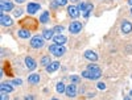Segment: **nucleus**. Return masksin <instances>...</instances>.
I'll list each match as a JSON object with an SVG mask.
<instances>
[{
  "label": "nucleus",
  "instance_id": "obj_1",
  "mask_svg": "<svg viewBox=\"0 0 132 100\" xmlns=\"http://www.w3.org/2000/svg\"><path fill=\"white\" fill-rule=\"evenodd\" d=\"M82 76L86 78V79L96 80L102 76V71L101 70H85V71H82Z\"/></svg>",
  "mask_w": 132,
  "mask_h": 100
},
{
  "label": "nucleus",
  "instance_id": "obj_2",
  "mask_svg": "<svg viewBox=\"0 0 132 100\" xmlns=\"http://www.w3.org/2000/svg\"><path fill=\"white\" fill-rule=\"evenodd\" d=\"M49 51L54 55V57H62L65 54L66 49L62 46V45H58V43H54V45H50L49 46Z\"/></svg>",
  "mask_w": 132,
  "mask_h": 100
},
{
  "label": "nucleus",
  "instance_id": "obj_3",
  "mask_svg": "<svg viewBox=\"0 0 132 100\" xmlns=\"http://www.w3.org/2000/svg\"><path fill=\"white\" fill-rule=\"evenodd\" d=\"M44 45H45V38L42 36H35L32 37L30 40V46L35 48V49H41Z\"/></svg>",
  "mask_w": 132,
  "mask_h": 100
},
{
  "label": "nucleus",
  "instance_id": "obj_4",
  "mask_svg": "<svg viewBox=\"0 0 132 100\" xmlns=\"http://www.w3.org/2000/svg\"><path fill=\"white\" fill-rule=\"evenodd\" d=\"M0 9H2V12H8V11H12L13 9V3L9 2V0H2V3H0Z\"/></svg>",
  "mask_w": 132,
  "mask_h": 100
},
{
  "label": "nucleus",
  "instance_id": "obj_5",
  "mask_svg": "<svg viewBox=\"0 0 132 100\" xmlns=\"http://www.w3.org/2000/svg\"><path fill=\"white\" fill-rule=\"evenodd\" d=\"M81 30H82V24L78 23V21H74V23H71L69 25V32L71 34H77V33H79Z\"/></svg>",
  "mask_w": 132,
  "mask_h": 100
},
{
  "label": "nucleus",
  "instance_id": "obj_6",
  "mask_svg": "<svg viewBox=\"0 0 132 100\" xmlns=\"http://www.w3.org/2000/svg\"><path fill=\"white\" fill-rule=\"evenodd\" d=\"M0 21H2V25L3 26H12L13 25V20L11 16L5 15V13H2V19H0Z\"/></svg>",
  "mask_w": 132,
  "mask_h": 100
},
{
  "label": "nucleus",
  "instance_id": "obj_7",
  "mask_svg": "<svg viewBox=\"0 0 132 100\" xmlns=\"http://www.w3.org/2000/svg\"><path fill=\"white\" fill-rule=\"evenodd\" d=\"M65 94L68 95L69 97H75V96H77V87H75V84L70 83L68 87H66V91H65Z\"/></svg>",
  "mask_w": 132,
  "mask_h": 100
},
{
  "label": "nucleus",
  "instance_id": "obj_8",
  "mask_svg": "<svg viewBox=\"0 0 132 100\" xmlns=\"http://www.w3.org/2000/svg\"><path fill=\"white\" fill-rule=\"evenodd\" d=\"M68 12H69V15H70L73 19H78V16H79V9H78V7H75V5H73V4H70V5L68 7Z\"/></svg>",
  "mask_w": 132,
  "mask_h": 100
},
{
  "label": "nucleus",
  "instance_id": "obj_9",
  "mask_svg": "<svg viewBox=\"0 0 132 100\" xmlns=\"http://www.w3.org/2000/svg\"><path fill=\"white\" fill-rule=\"evenodd\" d=\"M40 8H41V7H40V4H37V3H29V4L27 5V12H28L29 15H35Z\"/></svg>",
  "mask_w": 132,
  "mask_h": 100
},
{
  "label": "nucleus",
  "instance_id": "obj_10",
  "mask_svg": "<svg viewBox=\"0 0 132 100\" xmlns=\"http://www.w3.org/2000/svg\"><path fill=\"white\" fill-rule=\"evenodd\" d=\"M60 62H57V61H54V62H50L48 66H46V71L50 74V72H54V71H57L58 69H60Z\"/></svg>",
  "mask_w": 132,
  "mask_h": 100
},
{
  "label": "nucleus",
  "instance_id": "obj_11",
  "mask_svg": "<svg viewBox=\"0 0 132 100\" xmlns=\"http://www.w3.org/2000/svg\"><path fill=\"white\" fill-rule=\"evenodd\" d=\"M0 92H2V94H11V92H13V87H12V84L2 83V86H0Z\"/></svg>",
  "mask_w": 132,
  "mask_h": 100
},
{
  "label": "nucleus",
  "instance_id": "obj_12",
  "mask_svg": "<svg viewBox=\"0 0 132 100\" xmlns=\"http://www.w3.org/2000/svg\"><path fill=\"white\" fill-rule=\"evenodd\" d=\"M85 58L89 59V61H91V62H95V61H98V55H96V53H94L93 50H86V51H85Z\"/></svg>",
  "mask_w": 132,
  "mask_h": 100
},
{
  "label": "nucleus",
  "instance_id": "obj_13",
  "mask_svg": "<svg viewBox=\"0 0 132 100\" xmlns=\"http://www.w3.org/2000/svg\"><path fill=\"white\" fill-rule=\"evenodd\" d=\"M25 66L29 69V71H33V70L36 69V66H37V65H36L35 59H33L32 57H27V58H25Z\"/></svg>",
  "mask_w": 132,
  "mask_h": 100
},
{
  "label": "nucleus",
  "instance_id": "obj_14",
  "mask_svg": "<svg viewBox=\"0 0 132 100\" xmlns=\"http://www.w3.org/2000/svg\"><path fill=\"white\" fill-rule=\"evenodd\" d=\"M131 30H132V24L129 23V21H123L122 32L124 33V34H128V33H131Z\"/></svg>",
  "mask_w": 132,
  "mask_h": 100
},
{
  "label": "nucleus",
  "instance_id": "obj_15",
  "mask_svg": "<svg viewBox=\"0 0 132 100\" xmlns=\"http://www.w3.org/2000/svg\"><path fill=\"white\" fill-rule=\"evenodd\" d=\"M17 34H19L20 38H24V40L30 38V32H29V29H20V30L17 32Z\"/></svg>",
  "mask_w": 132,
  "mask_h": 100
},
{
  "label": "nucleus",
  "instance_id": "obj_16",
  "mask_svg": "<svg viewBox=\"0 0 132 100\" xmlns=\"http://www.w3.org/2000/svg\"><path fill=\"white\" fill-rule=\"evenodd\" d=\"M66 38L65 36H62V34H57V36H54L53 37V41H54V43H58V45H63V43L66 42Z\"/></svg>",
  "mask_w": 132,
  "mask_h": 100
},
{
  "label": "nucleus",
  "instance_id": "obj_17",
  "mask_svg": "<svg viewBox=\"0 0 132 100\" xmlns=\"http://www.w3.org/2000/svg\"><path fill=\"white\" fill-rule=\"evenodd\" d=\"M28 82L32 83V84H37L40 82V75L38 74H30L28 76Z\"/></svg>",
  "mask_w": 132,
  "mask_h": 100
},
{
  "label": "nucleus",
  "instance_id": "obj_18",
  "mask_svg": "<svg viewBox=\"0 0 132 100\" xmlns=\"http://www.w3.org/2000/svg\"><path fill=\"white\" fill-rule=\"evenodd\" d=\"M53 30L54 29H45L42 32V37L45 38V40H50L53 37Z\"/></svg>",
  "mask_w": 132,
  "mask_h": 100
},
{
  "label": "nucleus",
  "instance_id": "obj_19",
  "mask_svg": "<svg viewBox=\"0 0 132 100\" xmlns=\"http://www.w3.org/2000/svg\"><path fill=\"white\" fill-rule=\"evenodd\" d=\"M48 21H49V12H44V13L40 16V23L46 24Z\"/></svg>",
  "mask_w": 132,
  "mask_h": 100
},
{
  "label": "nucleus",
  "instance_id": "obj_20",
  "mask_svg": "<svg viewBox=\"0 0 132 100\" xmlns=\"http://www.w3.org/2000/svg\"><path fill=\"white\" fill-rule=\"evenodd\" d=\"M56 90H57V92H58V94H62V92H65V91H66V86H65L62 82H60V83L57 84V87H56Z\"/></svg>",
  "mask_w": 132,
  "mask_h": 100
},
{
  "label": "nucleus",
  "instance_id": "obj_21",
  "mask_svg": "<svg viewBox=\"0 0 132 100\" xmlns=\"http://www.w3.org/2000/svg\"><path fill=\"white\" fill-rule=\"evenodd\" d=\"M93 8H94L93 4H87V7H86V9H85V12H83V16H85V17H89V15H90V12L93 11Z\"/></svg>",
  "mask_w": 132,
  "mask_h": 100
},
{
  "label": "nucleus",
  "instance_id": "obj_22",
  "mask_svg": "<svg viewBox=\"0 0 132 100\" xmlns=\"http://www.w3.org/2000/svg\"><path fill=\"white\" fill-rule=\"evenodd\" d=\"M50 63V58L49 57H46V55H45V57H42V59H41V65L42 66H48Z\"/></svg>",
  "mask_w": 132,
  "mask_h": 100
},
{
  "label": "nucleus",
  "instance_id": "obj_23",
  "mask_svg": "<svg viewBox=\"0 0 132 100\" xmlns=\"http://www.w3.org/2000/svg\"><path fill=\"white\" fill-rule=\"evenodd\" d=\"M70 82H71L73 84L79 83V76H77V75H71V76H70Z\"/></svg>",
  "mask_w": 132,
  "mask_h": 100
},
{
  "label": "nucleus",
  "instance_id": "obj_24",
  "mask_svg": "<svg viewBox=\"0 0 132 100\" xmlns=\"http://www.w3.org/2000/svg\"><path fill=\"white\" fill-rule=\"evenodd\" d=\"M54 3H56L57 7H62V5H66V4H68V0H56Z\"/></svg>",
  "mask_w": 132,
  "mask_h": 100
},
{
  "label": "nucleus",
  "instance_id": "obj_25",
  "mask_svg": "<svg viewBox=\"0 0 132 100\" xmlns=\"http://www.w3.org/2000/svg\"><path fill=\"white\" fill-rule=\"evenodd\" d=\"M87 70H101V67L96 66V65H94V63H91V65L87 66Z\"/></svg>",
  "mask_w": 132,
  "mask_h": 100
},
{
  "label": "nucleus",
  "instance_id": "obj_26",
  "mask_svg": "<svg viewBox=\"0 0 132 100\" xmlns=\"http://www.w3.org/2000/svg\"><path fill=\"white\" fill-rule=\"evenodd\" d=\"M86 7H87V4H86V3H79V4H78V9L81 11L82 13L85 12V9H86Z\"/></svg>",
  "mask_w": 132,
  "mask_h": 100
},
{
  "label": "nucleus",
  "instance_id": "obj_27",
  "mask_svg": "<svg viewBox=\"0 0 132 100\" xmlns=\"http://www.w3.org/2000/svg\"><path fill=\"white\" fill-rule=\"evenodd\" d=\"M21 15H23V11H21L20 8L15 11V16H16V17H19V16H21Z\"/></svg>",
  "mask_w": 132,
  "mask_h": 100
},
{
  "label": "nucleus",
  "instance_id": "obj_28",
  "mask_svg": "<svg viewBox=\"0 0 132 100\" xmlns=\"http://www.w3.org/2000/svg\"><path fill=\"white\" fill-rule=\"evenodd\" d=\"M12 83H13V84H16V86H21V84H23L21 79H15V80H12Z\"/></svg>",
  "mask_w": 132,
  "mask_h": 100
},
{
  "label": "nucleus",
  "instance_id": "obj_29",
  "mask_svg": "<svg viewBox=\"0 0 132 100\" xmlns=\"http://www.w3.org/2000/svg\"><path fill=\"white\" fill-rule=\"evenodd\" d=\"M9 99V94H2V99L0 100H8Z\"/></svg>",
  "mask_w": 132,
  "mask_h": 100
},
{
  "label": "nucleus",
  "instance_id": "obj_30",
  "mask_svg": "<svg viewBox=\"0 0 132 100\" xmlns=\"http://www.w3.org/2000/svg\"><path fill=\"white\" fill-rule=\"evenodd\" d=\"M54 30H56V32H58V33H61V32L63 30V26H60V25H57L56 28H54Z\"/></svg>",
  "mask_w": 132,
  "mask_h": 100
},
{
  "label": "nucleus",
  "instance_id": "obj_31",
  "mask_svg": "<svg viewBox=\"0 0 132 100\" xmlns=\"http://www.w3.org/2000/svg\"><path fill=\"white\" fill-rule=\"evenodd\" d=\"M98 88H99V90H104L106 84H104V83H98Z\"/></svg>",
  "mask_w": 132,
  "mask_h": 100
},
{
  "label": "nucleus",
  "instance_id": "obj_32",
  "mask_svg": "<svg viewBox=\"0 0 132 100\" xmlns=\"http://www.w3.org/2000/svg\"><path fill=\"white\" fill-rule=\"evenodd\" d=\"M24 100H35V99H33V96H25Z\"/></svg>",
  "mask_w": 132,
  "mask_h": 100
},
{
  "label": "nucleus",
  "instance_id": "obj_33",
  "mask_svg": "<svg viewBox=\"0 0 132 100\" xmlns=\"http://www.w3.org/2000/svg\"><path fill=\"white\" fill-rule=\"evenodd\" d=\"M15 2H16L17 4H21V3H24V2H25V0H15Z\"/></svg>",
  "mask_w": 132,
  "mask_h": 100
},
{
  "label": "nucleus",
  "instance_id": "obj_34",
  "mask_svg": "<svg viewBox=\"0 0 132 100\" xmlns=\"http://www.w3.org/2000/svg\"><path fill=\"white\" fill-rule=\"evenodd\" d=\"M123 100H131V97H124Z\"/></svg>",
  "mask_w": 132,
  "mask_h": 100
},
{
  "label": "nucleus",
  "instance_id": "obj_35",
  "mask_svg": "<svg viewBox=\"0 0 132 100\" xmlns=\"http://www.w3.org/2000/svg\"><path fill=\"white\" fill-rule=\"evenodd\" d=\"M128 3H129V4L132 5V0H128Z\"/></svg>",
  "mask_w": 132,
  "mask_h": 100
},
{
  "label": "nucleus",
  "instance_id": "obj_36",
  "mask_svg": "<svg viewBox=\"0 0 132 100\" xmlns=\"http://www.w3.org/2000/svg\"><path fill=\"white\" fill-rule=\"evenodd\" d=\"M70 2H73V3H74V2H78V0H70Z\"/></svg>",
  "mask_w": 132,
  "mask_h": 100
},
{
  "label": "nucleus",
  "instance_id": "obj_37",
  "mask_svg": "<svg viewBox=\"0 0 132 100\" xmlns=\"http://www.w3.org/2000/svg\"><path fill=\"white\" fill-rule=\"evenodd\" d=\"M50 100H58V99H56V97H53V99H50Z\"/></svg>",
  "mask_w": 132,
  "mask_h": 100
},
{
  "label": "nucleus",
  "instance_id": "obj_38",
  "mask_svg": "<svg viewBox=\"0 0 132 100\" xmlns=\"http://www.w3.org/2000/svg\"><path fill=\"white\" fill-rule=\"evenodd\" d=\"M129 96H131V97H132V91H131V92H129Z\"/></svg>",
  "mask_w": 132,
  "mask_h": 100
},
{
  "label": "nucleus",
  "instance_id": "obj_39",
  "mask_svg": "<svg viewBox=\"0 0 132 100\" xmlns=\"http://www.w3.org/2000/svg\"><path fill=\"white\" fill-rule=\"evenodd\" d=\"M131 13H132V8H131Z\"/></svg>",
  "mask_w": 132,
  "mask_h": 100
}]
</instances>
